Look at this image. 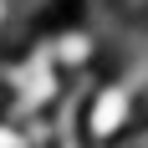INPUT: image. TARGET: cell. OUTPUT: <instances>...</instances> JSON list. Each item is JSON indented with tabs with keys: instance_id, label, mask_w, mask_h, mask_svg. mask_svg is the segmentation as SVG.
<instances>
[{
	"instance_id": "1",
	"label": "cell",
	"mask_w": 148,
	"mask_h": 148,
	"mask_svg": "<svg viewBox=\"0 0 148 148\" xmlns=\"http://www.w3.org/2000/svg\"><path fill=\"white\" fill-rule=\"evenodd\" d=\"M133 128H138V97L123 87L118 77H102V82L92 87L87 107H82V143L118 148Z\"/></svg>"
},
{
	"instance_id": "2",
	"label": "cell",
	"mask_w": 148,
	"mask_h": 148,
	"mask_svg": "<svg viewBox=\"0 0 148 148\" xmlns=\"http://www.w3.org/2000/svg\"><path fill=\"white\" fill-rule=\"evenodd\" d=\"M15 21H21V0H0V36H5Z\"/></svg>"
},
{
	"instance_id": "3",
	"label": "cell",
	"mask_w": 148,
	"mask_h": 148,
	"mask_svg": "<svg viewBox=\"0 0 148 148\" xmlns=\"http://www.w3.org/2000/svg\"><path fill=\"white\" fill-rule=\"evenodd\" d=\"M82 148H97V143H82Z\"/></svg>"
}]
</instances>
